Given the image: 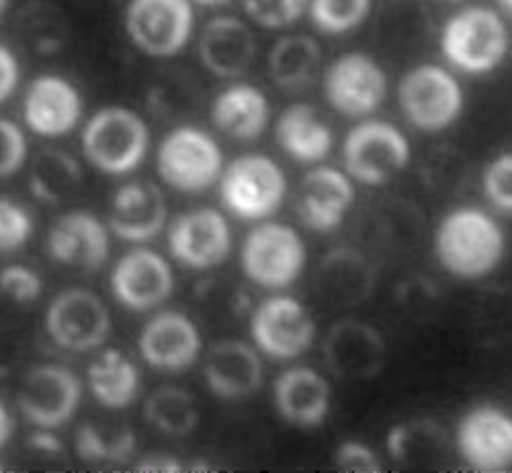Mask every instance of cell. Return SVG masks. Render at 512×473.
I'll return each instance as SVG.
<instances>
[{
  "mask_svg": "<svg viewBox=\"0 0 512 473\" xmlns=\"http://www.w3.org/2000/svg\"><path fill=\"white\" fill-rule=\"evenodd\" d=\"M183 469H185V465L179 459L168 457V455H158V453L142 459L136 465V471H140V473H177Z\"/></svg>",
  "mask_w": 512,
  "mask_h": 473,
  "instance_id": "45",
  "label": "cell"
},
{
  "mask_svg": "<svg viewBox=\"0 0 512 473\" xmlns=\"http://www.w3.org/2000/svg\"><path fill=\"white\" fill-rule=\"evenodd\" d=\"M84 101L76 86L58 74L37 76L23 99V119L41 138H62L80 125Z\"/></svg>",
  "mask_w": 512,
  "mask_h": 473,
  "instance_id": "22",
  "label": "cell"
},
{
  "mask_svg": "<svg viewBox=\"0 0 512 473\" xmlns=\"http://www.w3.org/2000/svg\"><path fill=\"white\" fill-rule=\"evenodd\" d=\"M82 402V379L66 365L41 363L21 381L17 406L25 420L44 430L70 422Z\"/></svg>",
  "mask_w": 512,
  "mask_h": 473,
  "instance_id": "12",
  "label": "cell"
},
{
  "mask_svg": "<svg viewBox=\"0 0 512 473\" xmlns=\"http://www.w3.org/2000/svg\"><path fill=\"white\" fill-rule=\"evenodd\" d=\"M150 148V127L123 105L97 111L82 129V152L105 175H127L142 166Z\"/></svg>",
  "mask_w": 512,
  "mask_h": 473,
  "instance_id": "3",
  "label": "cell"
},
{
  "mask_svg": "<svg viewBox=\"0 0 512 473\" xmlns=\"http://www.w3.org/2000/svg\"><path fill=\"white\" fill-rule=\"evenodd\" d=\"M9 7H11V0H0V19L7 15Z\"/></svg>",
  "mask_w": 512,
  "mask_h": 473,
  "instance_id": "50",
  "label": "cell"
},
{
  "mask_svg": "<svg viewBox=\"0 0 512 473\" xmlns=\"http://www.w3.org/2000/svg\"><path fill=\"white\" fill-rule=\"evenodd\" d=\"M123 25L142 54L175 58L195 33V5L191 0H130Z\"/></svg>",
  "mask_w": 512,
  "mask_h": 473,
  "instance_id": "9",
  "label": "cell"
},
{
  "mask_svg": "<svg viewBox=\"0 0 512 473\" xmlns=\"http://www.w3.org/2000/svg\"><path fill=\"white\" fill-rule=\"evenodd\" d=\"M273 404L283 422L295 428H318L332 408V387L312 367H291L273 383Z\"/></svg>",
  "mask_w": 512,
  "mask_h": 473,
  "instance_id": "24",
  "label": "cell"
},
{
  "mask_svg": "<svg viewBox=\"0 0 512 473\" xmlns=\"http://www.w3.org/2000/svg\"><path fill=\"white\" fill-rule=\"evenodd\" d=\"M220 199L228 213L244 222H263L275 215L287 197L283 168L267 154H242L220 177Z\"/></svg>",
  "mask_w": 512,
  "mask_h": 473,
  "instance_id": "5",
  "label": "cell"
},
{
  "mask_svg": "<svg viewBox=\"0 0 512 473\" xmlns=\"http://www.w3.org/2000/svg\"><path fill=\"white\" fill-rule=\"evenodd\" d=\"M168 209L164 193L154 183H127L111 197L109 230L123 242L144 244L166 226Z\"/></svg>",
  "mask_w": 512,
  "mask_h": 473,
  "instance_id": "25",
  "label": "cell"
},
{
  "mask_svg": "<svg viewBox=\"0 0 512 473\" xmlns=\"http://www.w3.org/2000/svg\"><path fill=\"white\" fill-rule=\"evenodd\" d=\"M398 105L404 119L424 134H441L465 109L457 76L441 64H418L398 82Z\"/></svg>",
  "mask_w": 512,
  "mask_h": 473,
  "instance_id": "4",
  "label": "cell"
},
{
  "mask_svg": "<svg viewBox=\"0 0 512 473\" xmlns=\"http://www.w3.org/2000/svg\"><path fill=\"white\" fill-rule=\"evenodd\" d=\"M31 236L33 218L29 209L11 197H0V254L21 250Z\"/></svg>",
  "mask_w": 512,
  "mask_h": 473,
  "instance_id": "39",
  "label": "cell"
},
{
  "mask_svg": "<svg viewBox=\"0 0 512 473\" xmlns=\"http://www.w3.org/2000/svg\"><path fill=\"white\" fill-rule=\"evenodd\" d=\"M435 256L453 277L478 281L498 269L506 254V234L492 215L480 207L449 211L435 230Z\"/></svg>",
  "mask_w": 512,
  "mask_h": 473,
  "instance_id": "1",
  "label": "cell"
},
{
  "mask_svg": "<svg viewBox=\"0 0 512 473\" xmlns=\"http://www.w3.org/2000/svg\"><path fill=\"white\" fill-rule=\"evenodd\" d=\"M279 148L300 164H320L334 148L332 127L310 103H293L275 123Z\"/></svg>",
  "mask_w": 512,
  "mask_h": 473,
  "instance_id": "28",
  "label": "cell"
},
{
  "mask_svg": "<svg viewBox=\"0 0 512 473\" xmlns=\"http://www.w3.org/2000/svg\"><path fill=\"white\" fill-rule=\"evenodd\" d=\"M482 189L490 205L512 215V152H500L486 164Z\"/></svg>",
  "mask_w": 512,
  "mask_h": 473,
  "instance_id": "40",
  "label": "cell"
},
{
  "mask_svg": "<svg viewBox=\"0 0 512 473\" xmlns=\"http://www.w3.org/2000/svg\"><path fill=\"white\" fill-rule=\"evenodd\" d=\"M445 3H463V0H445Z\"/></svg>",
  "mask_w": 512,
  "mask_h": 473,
  "instance_id": "51",
  "label": "cell"
},
{
  "mask_svg": "<svg viewBox=\"0 0 512 473\" xmlns=\"http://www.w3.org/2000/svg\"><path fill=\"white\" fill-rule=\"evenodd\" d=\"M87 385L93 398L107 410L130 408L142 390V377L136 363L119 349H107L91 361Z\"/></svg>",
  "mask_w": 512,
  "mask_h": 473,
  "instance_id": "30",
  "label": "cell"
},
{
  "mask_svg": "<svg viewBox=\"0 0 512 473\" xmlns=\"http://www.w3.org/2000/svg\"><path fill=\"white\" fill-rule=\"evenodd\" d=\"M443 58L459 72L484 76L502 66L510 50L504 15L484 5H469L453 13L439 35Z\"/></svg>",
  "mask_w": 512,
  "mask_h": 473,
  "instance_id": "2",
  "label": "cell"
},
{
  "mask_svg": "<svg viewBox=\"0 0 512 473\" xmlns=\"http://www.w3.org/2000/svg\"><path fill=\"white\" fill-rule=\"evenodd\" d=\"M44 293V281L27 265H9L0 271V295L13 306H31Z\"/></svg>",
  "mask_w": 512,
  "mask_h": 473,
  "instance_id": "41",
  "label": "cell"
},
{
  "mask_svg": "<svg viewBox=\"0 0 512 473\" xmlns=\"http://www.w3.org/2000/svg\"><path fill=\"white\" fill-rule=\"evenodd\" d=\"M267 68L277 89L287 93L306 91L322 72L320 43L304 33L283 35L269 50Z\"/></svg>",
  "mask_w": 512,
  "mask_h": 473,
  "instance_id": "29",
  "label": "cell"
},
{
  "mask_svg": "<svg viewBox=\"0 0 512 473\" xmlns=\"http://www.w3.org/2000/svg\"><path fill=\"white\" fill-rule=\"evenodd\" d=\"M84 183L80 162L58 148L41 150L29 170V189L33 197L46 205L70 201Z\"/></svg>",
  "mask_w": 512,
  "mask_h": 473,
  "instance_id": "31",
  "label": "cell"
},
{
  "mask_svg": "<svg viewBox=\"0 0 512 473\" xmlns=\"http://www.w3.org/2000/svg\"><path fill=\"white\" fill-rule=\"evenodd\" d=\"M377 27L386 41L410 46L429 31L431 15L422 0H386L379 9Z\"/></svg>",
  "mask_w": 512,
  "mask_h": 473,
  "instance_id": "36",
  "label": "cell"
},
{
  "mask_svg": "<svg viewBox=\"0 0 512 473\" xmlns=\"http://www.w3.org/2000/svg\"><path fill=\"white\" fill-rule=\"evenodd\" d=\"M156 170L162 183L179 193H205L224 172V152L205 129L181 125L168 132L156 154Z\"/></svg>",
  "mask_w": 512,
  "mask_h": 473,
  "instance_id": "6",
  "label": "cell"
},
{
  "mask_svg": "<svg viewBox=\"0 0 512 473\" xmlns=\"http://www.w3.org/2000/svg\"><path fill=\"white\" fill-rule=\"evenodd\" d=\"M355 185L345 170L316 166L295 191V213L300 222L318 234L343 226L355 205Z\"/></svg>",
  "mask_w": 512,
  "mask_h": 473,
  "instance_id": "18",
  "label": "cell"
},
{
  "mask_svg": "<svg viewBox=\"0 0 512 473\" xmlns=\"http://www.w3.org/2000/svg\"><path fill=\"white\" fill-rule=\"evenodd\" d=\"M211 123L236 142L259 140L271 123L269 97L250 82H234L211 101Z\"/></svg>",
  "mask_w": 512,
  "mask_h": 473,
  "instance_id": "26",
  "label": "cell"
},
{
  "mask_svg": "<svg viewBox=\"0 0 512 473\" xmlns=\"http://www.w3.org/2000/svg\"><path fill=\"white\" fill-rule=\"evenodd\" d=\"M29 156V144L23 129L7 119L0 117V179H11L25 166Z\"/></svg>",
  "mask_w": 512,
  "mask_h": 473,
  "instance_id": "42",
  "label": "cell"
},
{
  "mask_svg": "<svg viewBox=\"0 0 512 473\" xmlns=\"http://www.w3.org/2000/svg\"><path fill=\"white\" fill-rule=\"evenodd\" d=\"M168 250L191 271H209L224 265L232 252V228L226 215L213 207H195L168 226Z\"/></svg>",
  "mask_w": 512,
  "mask_h": 473,
  "instance_id": "14",
  "label": "cell"
},
{
  "mask_svg": "<svg viewBox=\"0 0 512 473\" xmlns=\"http://www.w3.org/2000/svg\"><path fill=\"white\" fill-rule=\"evenodd\" d=\"M254 347L273 361L302 357L316 338V322L300 299L273 295L261 301L250 316Z\"/></svg>",
  "mask_w": 512,
  "mask_h": 473,
  "instance_id": "11",
  "label": "cell"
},
{
  "mask_svg": "<svg viewBox=\"0 0 512 473\" xmlns=\"http://www.w3.org/2000/svg\"><path fill=\"white\" fill-rule=\"evenodd\" d=\"M21 66L17 56L5 43H0V105L7 103L19 86Z\"/></svg>",
  "mask_w": 512,
  "mask_h": 473,
  "instance_id": "44",
  "label": "cell"
},
{
  "mask_svg": "<svg viewBox=\"0 0 512 473\" xmlns=\"http://www.w3.org/2000/svg\"><path fill=\"white\" fill-rule=\"evenodd\" d=\"M136 433L130 426H111L84 422L76 430L74 449L76 455L93 465H113L125 463L136 453Z\"/></svg>",
  "mask_w": 512,
  "mask_h": 473,
  "instance_id": "35",
  "label": "cell"
},
{
  "mask_svg": "<svg viewBox=\"0 0 512 473\" xmlns=\"http://www.w3.org/2000/svg\"><path fill=\"white\" fill-rule=\"evenodd\" d=\"M410 158L406 134L386 119H363L343 142L345 172L367 187L390 183L410 164Z\"/></svg>",
  "mask_w": 512,
  "mask_h": 473,
  "instance_id": "8",
  "label": "cell"
},
{
  "mask_svg": "<svg viewBox=\"0 0 512 473\" xmlns=\"http://www.w3.org/2000/svg\"><path fill=\"white\" fill-rule=\"evenodd\" d=\"M498 3V9L504 17H510L512 19V0H496Z\"/></svg>",
  "mask_w": 512,
  "mask_h": 473,
  "instance_id": "49",
  "label": "cell"
},
{
  "mask_svg": "<svg viewBox=\"0 0 512 473\" xmlns=\"http://www.w3.org/2000/svg\"><path fill=\"white\" fill-rule=\"evenodd\" d=\"M197 50L207 72L218 78H238L256 60V35L252 27L234 15H218L201 29Z\"/></svg>",
  "mask_w": 512,
  "mask_h": 473,
  "instance_id": "23",
  "label": "cell"
},
{
  "mask_svg": "<svg viewBox=\"0 0 512 473\" xmlns=\"http://www.w3.org/2000/svg\"><path fill=\"white\" fill-rule=\"evenodd\" d=\"M109 287L125 310L150 312L173 295L175 273L160 252L136 246L115 263Z\"/></svg>",
  "mask_w": 512,
  "mask_h": 473,
  "instance_id": "16",
  "label": "cell"
},
{
  "mask_svg": "<svg viewBox=\"0 0 512 473\" xmlns=\"http://www.w3.org/2000/svg\"><path fill=\"white\" fill-rule=\"evenodd\" d=\"M191 3L203 9H224L232 3V0H191Z\"/></svg>",
  "mask_w": 512,
  "mask_h": 473,
  "instance_id": "48",
  "label": "cell"
},
{
  "mask_svg": "<svg viewBox=\"0 0 512 473\" xmlns=\"http://www.w3.org/2000/svg\"><path fill=\"white\" fill-rule=\"evenodd\" d=\"M0 471H5V467H3V463H0Z\"/></svg>",
  "mask_w": 512,
  "mask_h": 473,
  "instance_id": "52",
  "label": "cell"
},
{
  "mask_svg": "<svg viewBox=\"0 0 512 473\" xmlns=\"http://www.w3.org/2000/svg\"><path fill=\"white\" fill-rule=\"evenodd\" d=\"M203 379L207 390L220 400L250 398L261 390L265 379L261 353L240 338L218 340L205 355Z\"/></svg>",
  "mask_w": 512,
  "mask_h": 473,
  "instance_id": "21",
  "label": "cell"
},
{
  "mask_svg": "<svg viewBox=\"0 0 512 473\" xmlns=\"http://www.w3.org/2000/svg\"><path fill=\"white\" fill-rule=\"evenodd\" d=\"M322 355L326 369L347 381H365L386 365V340L367 322L345 318L334 322L324 338Z\"/></svg>",
  "mask_w": 512,
  "mask_h": 473,
  "instance_id": "17",
  "label": "cell"
},
{
  "mask_svg": "<svg viewBox=\"0 0 512 473\" xmlns=\"http://www.w3.org/2000/svg\"><path fill=\"white\" fill-rule=\"evenodd\" d=\"M46 332L64 351L91 353L107 340L111 314L97 293L72 287L52 299L46 310Z\"/></svg>",
  "mask_w": 512,
  "mask_h": 473,
  "instance_id": "13",
  "label": "cell"
},
{
  "mask_svg": "<svg viewBox=\"0 0 512 473\" xmlns=\"http://www.w3.org/2000/svg\"><path fill=\"white\" fill-rule=\"evenodd\" d=\"M308 248L295 228L263 222L248 232L240 248V269L263 289H285L302 277Z\"/></svg>",
  "mask_w": 512,
  "mask_h": 473,
  "instance_id": "7",
  "label": "cell"
},
{
  "mask_svg": "<svg viewBox=\"0 0 512 473\" xmlns=\"http://www.w3.org/2000/svg\"><path fill=\"white\" fill-rule=\"evenodd\" d=\"M146 422L170 439L189 437L199 424L195 398L177 385L158 387L144 404Z\"/></svg>",
  "mask_w": 512,
  "mask_h": 473,
  "instance_id": "34",
  "label": "cell"
},
{
  "mask_svg": "<svg viewBox=\"0 0 512 473\" xmlns=\"http://www.w3.org/2000/svg\"><path fill=\"white\" fill-rule=\"evenodd\" d=\"M334 465L338 471H361L375 473L383 471L377 453L361 441H345L334 451Z\"/></svg>",
  "mask_w": 512,
  "mask_h": 473,
  "instance_id": "43",
  "label": "cell"
},
{
  "mask_svg": "<svg viewBox=\"0 0 512 473\" xmlns=\"http://www.w3.org/2000/svg\"><path fill=\"white\" fill-rule=\"evenodd\" d=\"M246 17L263 29H289L308 15V0H242Z\"/></svg>",
  "mask_w": 512,
  "mask_h": 473,
  "instance_id": "38",
  "label": "cell"
},
{
  "mask_svg": "<svg viewBox=\"0 0 512 473\" xmlns=\"http://www.w3.org/2000/svg\"><path fill=\"white\" fill-rule=\"evenodd\" d=\"M375 275L367 258L353 248L328 252L316 271V291L332 308H355L371 295Z\"/></svg>",
  "mask_w": 512,
  "mask_h": 473,
  "instance_id": "27",
  "label": "cell"
},
{
  "mask_svg": "<svg viewBox=\"0 0 512 473\" xmlns=\"http://www.w3.org/2000/svg\"><path fill=\"white\" fill-rule=\"evenodd\" d=\"M373 13V0H308V17L324 35L357 31Z\"/></svg>",
  "mask_w": 512,
  "mask_h": 473,
  "instance_id": "37",
  "label": "cell"
},
{
  "mask_svg": "<svg viewBox=\"0 0 512 473\" xmlns=\"http://www.w3.org/2000/svg\"><path fill=\"white\" fill-rule=\"evenodd\" d=\"M29 447L33 451H37V453H44V455H58V453H62V443L54 435L46 433L44 428H41V433H37V435H33L29 439Z\"/></svg>",
  "mask_w": 512,
  "mask_h": 473,
  "instance_id": "46",
  "label": "cell"
},
{
  "mask_svg": "<svg viewBox=\"0 0 512 473\" xmlns=\"http://www.w3.org/2000/svg\"><path fill=\"white\" fill-rule=\"evenodd\" d=\"M46 250L62 267L95 273L109 258L111 230L91 211H68L48 230Z\"/></svg>",
  "mask_w": 512,
  "mask_h": 473,
  "instance_id": "19",
  "label": "cell"
},
{
  "mask_svg": "<svg viewBox=\"0 0 512 473\" xmlns=\"http://www.w3.org/2000/svg\"><path fill=\"white\" fill-rule=\"evenodd\" d=\"M388 453L404 467H429L445 457L447 435L431 418H412L390 430Z\"/></svg>",
  "mask_w": 512,
  "mask_h": 473,
  "instance_id": "32",
  "label": "cell"
},
{
  "mask_svg": "<svg viewBox=\"0 0 512 473\" xmlns=\"http://www.w3.org/2000/svg\"><path fill=\"white\" fill-rule=\"evenodd\" d=\"M15 33L29 52L37 56H54L66 48L70 39V21L56 3L37 0L19 11Z\"/></svg>",
  "mask_w": 512,
  "mask_h": 473,
  "instance_id": "33",
  "label": "cell"
},
{
  "mask_svg": "<svg viewBox=\"0 0 512 473\" xmlns=\"http://www.w3.org/2000/svg\"><path fill=\"white\" fill-rule=\"evenodd\" d=\"M138 349L152 369L183 373L199 361L203 340L197 324L187 314L164 310L144 324Z\"/></svg>",
  "mask_w": 512,
  "mask_h": 473,
  "instance_id": "20",
  "label": "cell"
},
{
  "mask_svg": "<svg viewBox=\"0 0 512 473\" xmlns=\"http://www.w3.org/2000/svg\"><path fill=\"white\" fill-rule=\"evenodd\" d=\"M326 103L351 119L373 115L388 99L390 80L383 66L365 52H347L334 58L322 74Z\"/></svg>",
  "mask_w": 512,
  "mask_h": 473,
  "instance_id": "10",
  "label": "cell"
},
{
  "mask_svg": "<svg viewBox=\"0 0 512 473\" xmlns=\"http://www.w3.org/2000/svg\"><path fill=\"white\" fill-rule=\"evenodd\" d=\"M15 433V418L9 410V406L5 404V400L0 398V449H3L11 437Z\"/></svg>",
  "mask_w": 512,
  "mask_h": 473,
  "instance_id": "47",
  "label": "cell"
},
{
  "mask_svg": "<svg viewBox=\"0 0 512 473\" xmlns=\"http://www.w3.org/2000/svg\"><path fill=\"white\" fill-rule=\"evenodd\" d=\"M455 447L469 469L506 471L512 467V414L496 404L469 408L457 424Z\"/></svg>",
  "mask_w": 512,
  "mask_h": 473,
  "instance_id": "15",
  "label": "cell"
}]
</instances>
